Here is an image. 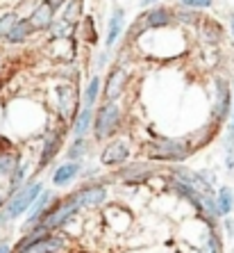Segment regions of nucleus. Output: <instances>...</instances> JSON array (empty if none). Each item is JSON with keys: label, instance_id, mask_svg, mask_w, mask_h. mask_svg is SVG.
I'll return each mask as SVG.
<instances>
[{"label": "nucleus", "instance_id": "nucleus-15", "mask_svg": "<svg viewBox=\"0 0 234 253\" xmlns=\"http://www.w3.org/2000/svg\"><path fill=\"white\" fill-rule=\"evenodd\" d=\"M121 25H123V9H114L111 14V21H109V37H107V43H114L121 35Z\"/></svg>", "mask_w": 234, "mask_h": 253}, {"label": "nucleus", "instance_id": "nucleus-32", "mask_svg": "<svg viewBox=\"0 0 234 253\" xmlns=\"http://www.w3.org/2000/svg\"><path fill=\"white\" fill-rule=\"evenodd\" d=\"M141 2H146V5H150V2H157V0H141Z\"/></svg>", "mask_w": 234, "mask_h": 253}, {"label": "nucleus", "instance_id": "nucleus-12", "mask_svg": "<svg viewBox=\"0 0 234 253\" xmlns=\"http://www.w3.org/2000/svg\"><path fill=\"white\" fill-rule=\"evenodd\" d=\"M123 83H125V73L121 69H116L114 73L109 76V80H107V87H105V94L109 100H114L118 96V91L123 89Z\"/></svg>", "mask_w": 234, "mask_h": 253}, {"label": "nucleus", "instance_id": "nucleus-21", "mask_svg": "<svg viewBox=\"0 0 234 253\" xmlns=\"http://www.w3.org/2000/svg\"><path fill=\"white\" fill-rule=\"evenodd\" d=\"M89 121H91V110L84 107L82 112H80V117H77V121H75V135L77 137H82L89 130Z\"/></svg>", "mask_w": 234, "mask_h": 253}, {"label": "nucleus", "instance_id": "nucleus-31", "mask_svg": "<svg viewBox=\"0 0 234 253\" xmlns=\"http://www.w3.org/2000/svg\"><path fill=\"white\" fill-rule=\"evenodd\" d=\"M230 135H232V139H234V114H232V132H230Z\"/></svg>", "mask_w": 234, "mask_h": 253}, {"label": "nucleus", "instance_id": "nucleus-24", "mask_svg": "<svg viewBox=\"0 0 234 253\" xmlns=\"http://www.w3.org/2000/svg\"><path fill=\"white\" fill-rule=\"evenodd\" d=\"M68 30H70V25L62 21V23L53 25V37H66V35H68Z\"/></svg>", "mask_w": 234, "mask_h": 253}, {"label": "nucleus", "instance_id": "nucleus-4", "mask_svg": "<svg viewBox=\"0 0 234 253\" xmlns=\"http://www.w3.org/2000/svg\"><path fill=\"white\" fill-rule=\"evenodd\" d=\"M118 117H121L118 107L114 105V103H107L98 112V117H96V135H98L100 139H102V137H109L111 132L116 130Z\"/></svg>", "mask_w": 234, "mask_h": 253}, {"label": "nucleus", "instance_id": "nucleus-8", "mask_svg": "<svg viewBox=\"0 0 234 253\" xmlns=\"http://www.w3.org/2000/svg\"><path fill=\"white\" fill-rule=\"evenodd\" d=\"M64 242L59 240V237H41V240H36L34 244H30L28 249H23L21 253H53L57 249H62Z\"/></svg>", "mask_w": 234, "mask_h": 253}, {"label": "nucleus", "instance_id": "nucleus-28", "mask_svg": "<svg viewBox=\"0 0 234 253\" xmlns=\"http://www.w3.org/2000/svg\"><path fill=\"white\" fill-rule=\"evenodd\" d=\"M46 5L50 7V9H57V7H62V5H64V0H48Z\"/></svg>", "mask_w": 234, "mask_h": 253}, {"label": "nucleus", "instance_id": "nucleus-2", "mask_svg": "<svg viewBox=\"0 0 234 253\" xmlns=\"http://www.w3.org/2000/svg\"><path fill=\"white\" fill-rule=\"evenodd\" d=\"M148 155L152 160H184L189 155V148L184 141L162 139L155 144H148Z\"/></svg>", "mask_w": 234, "mask_h": 253}, {"label": "nucleus", "instance_id": "nucleus-23", "mask_svg": "<svg viewBox=\"0 0 234 253\" xmlns=\"http://www.w3.org/2000/svg\"><path fill=\"white\" fill-rule=\"evenodd\" d=\"M16 23V16L14 14H5V16H0V35H7L12 25Z\"/></svg>", "mask_w": 234, "mask_h": 253}, {"label": "nucleus", "instance_id": "nucleus-13", "mask_svg": "<svg viewBox=\"0 0 234 253\" xmlns=\"http://www.w3.org/2000/svg\"><path fill=\"white\" fill-rule=\"evenodd\" d=\"M50 199H53V194H50V192H43L41 196H36L34 203H32L34 208H32V212H30V219H28V224H25V228H30L34 221H39V217L43 214V208L50 203Z\"/></svg>", "mask_w": 234, "mask_h": 253}, {"label": "nucleus", "instance_id": "nucleus-16", "mask_svg": "<svg viewBox=\"0 0 234 253\" xmlns=\"http://www.w3.org/2000/svg\"><path fill=\"white\" fill-rule=\"evenodd\" d=\"M216 208H218V212H223V214H228V212L234 208V194H232V189H230V187H223L221 189Z\"/></svg>", "mask_w": 234, "mask_h": 253}, {"label": "nucleus", "instance_id": "nucleus-29", "mask_svg": "<svg viewBox=\"0 0 234 253\" xmlns=\"http://www.w3.org/2000/svg\"><path fill=\"white\" fill-rule=\"evenodd\" d=\"M84 148H82V141H77L75 148H70V155H77V153H82Z\"/></svg>", "mask_w": 234, "mask_h": 253}, {"label": "nucleus", "instance_id": "nucleus-25", "mask_svg": "<svg viewBox=\"0 0 234 253\" xmlns=\"http://www.w3.org/2000/svg\"><path fill=\"white\" fill-rule=\"evenodd\" d=\"M182 2L189 7H209L211 5V0H182Z\"/></svg>", "mask_w": 234, "mask_h": 253}, {"label": "nucleus", "instance_id": "nucleus-10", "mask_svg": "<svg viewBox=\"0 0 234 253\" xmlns=\"http://www.w3.org/2000/svg\"><path fill=\"white\" fill-rule=\"evenodd\" d=\"M75 103H77L75 89H73V87H64V89H59V107H62V114H64L66 119L73 117Z\"/></svg>", "mask_w": 234, "mask_h": 253}, {"label": "nucleus", "instance_id": "nucleus-6", "mask_svg": "<svg viewBox=\"0 0 234 253\" xmlns=\"http://www.w3.org/2000/svg\"><path fill=\"white\" fill-rule=\"evenodd\" d=\"M77 206H96V203H102L105 201V189L102 187H87L82 189L80 194L73 196Z\"/></svg>", "mask_w": 234, "mask_h": 253}, {"label": "nucleus", "instance_id": "nucleus-26", "mask_svg": "<svg viewBox=\"0 0 234 253\" xmlns=\"http://www.w3.org/2000/svg\"><path fill=\"white\" fill-rule=\"evenodd\" d=\"M228 169L234 171V146H232V144L228 146Z\"/></svg>", "mask_w": 234, "mask_h": 253}, {"label": "nucleus", "instance_id": "nucleus-17", "mask_svg": "<svg viewBox=\"0 0 234 253\" xmlns=\"http://www.w3.org/2000/svg\"><path fill=\"white\" fill-rule=\"evenodd\" d=\"M77 173V165H64L59 167L55 173V185H66L68 180H73V176Z\"/></svg>", "mask_w": 234, "mask_h": 253}, {"label": "nucleus", "instance_id": "nucleus-11", "mask_svg": "<svg viewBox=\"0 0 234 253\" xmlns=\"http://www.w3.org/2000/svg\"><path fill=\"white\" fill-rule=\"evenodd\" d=\"M30 25H32V30L53 25V9H50L46 2H43V5H39L34 9V14H32V18H30Z\"/></svg>", "mask_w": 234, "mask_h": 253}, {"label": "nucleus", "instance_id": "nucleus-7", "mask_svg": "<svg viewBox=\"0 0 234 253\" xmlns=\"http://www.w3.org/2000/svg\"><path fill=\"white\" fill-rule=\"evenodd\" d=\"M218 91H216V119H223L230 112V84L225 80H218L216 83Z\"/></svg>", "mask_w": 234, "mask_h": 253}, {"label": "nucleus", "instance_id": "nucleus-33", "mask_svg": "<svg viewBox=\"0 0 234 253\" xmlns=\"http://www.w3.org/2000/svg\"><path fill=\"white\" fill-rule=\"evenodd\" d=\"M232 30H234V14H232Z\"/></svg>", "mask_w": 234, "mask_h": 253}, {"label": "nucleus", "instance_id": "nucleus-5", "mask_svg": "<svg viewBox=\"0 0 234 253\" xmlns=\"http://www.w3.org/2000/svg\"><path fill=\"white\" fill-rule=\"evenodd\" d=\"M170 21V14L166 12V9H152V12H148L146 16H143V21H141V25H134V30H132V35H134L136 30H146V28H162V25H166Z\"/></svg>", "mask_w": 234, "mask_h": 253}, {"label": "nucleus", "instance_id": "nucleus-18", "mask_svg": "<svg viewBox=\"0 0 234 253\" xmlns=\"http://www.w3.org/2000/svg\"><path fill=\"white\" fill-rule=\"evenodd\" d=\"M16 169V158L12 153H0V176H9Z\"/></svg>", "mask_w": 234, "mask_h": 253}, {"label": "nucleus", "instance_id": "nucleus-20", "mask_svg": "<svg viewBox=\"0 0 234 253\" xmlns=\"http://www.w3.org/2000/svg\"><path fill=\"white\" fill-rule=\"evenodd\" d=\"M57 148H59V135H53L50 139H48L46 148H43V155H41V167L48 165V160L53 158L55 153H57Z\"/></svg>", "mask_w": 234, "mask_h": 253}, {"label": "nucleus", "instance_id": "nucleus-9", "mask_svg": "<svg viewBox=\"0 0 234 253\" xmlns=\"http://www.w3.org/2000/svg\"><path fill=\"white\" fill-rule=\"evenodd\" d=\"M128 158V146L123 141H116V144H109L102 153V165H118Z\"/></svg>", "mask_w": 234, "mask_h": 253}, {"label": "nucleus", "instance_id": "nucleus-14", "mask_svg": "<svg viewBox=\"0 0 234 253\" xmlns=\"http://www.w3.org/2000/svg\"><path fill=\"white\" fill-rule=\"evenodd\" d=\"M30 32H32V25H30V21H16V23L12 25V30H9L5 37L12 43H18V42H23L25 37H30Z\"/></svg>", "mask_w": 234, "mask_h": 253}, {"label": "nucleus", "instance_id": "nucleus-1", "mask_svg": "<svg viewBox=\"0 0 234 253\" xmlns=\"http://www.w3.org/2000/svg\"><path fill=\"white\" fill-rule=\"evenodd\" d=\"M39 192H41V185L39 183H32V185H25L21 192H18L16 196H14L9 203H7L5 212H2V221H9V219H16L21 212H25L32 203H34V199L39 196Z\"/></svg>", "mask_w": 234, "mask_h": 253}, {"label": "nucleus", "instance_id": "nucleus-30", "mask_svg": "<svg viewBox=\"0 0 234 253\" xmlns=\"http://www.w3.org/2000/svg\"><path fill=\"white\" fill-rule=\"evenodd\" d=\"M0 253H12V249L7 247V244H0Z\"/></svg>", "mask_w": 234, "mask_h": 253}, {"label": "nucleus", "instance_id": "nucleus-27", "mask_svg": "<svg viewBox=\"0 0 234 253\" xmlns=\"http://www.w3.org/2000/svg\"><path fill=\"white\" fill-rule=\"evenodd\" d=\"M209 249H211V253H221V247H218L216 235H211V240H209Z\"/></svg>", "mask_w": 234, "mask_h": 253}, {"label": "nucleus", "instance_id": "nucleus-22", "mask_svg": "<svg viewBox=\"0 0 234 253\" xmlns=\"http://www.w3.org/2000/svg\"><path fill=\"white\" fill-rule=\"evenodd\" d=\"M98 78H94L91 83H89V89H87V103H84V107L87 110H91V103L96 100V96H98Z\"/></svg>", "mask_w": 234, "mask_h": 253}, {"label": "nucleus", "instance_id": "nucleus-19", "mask_svg": "<svg viewBox=\"0 0 234 253\" xmlns=\"http://www.w3.org/2000/svg\"><path fill=\"white\" fill-rule=\"evenodd\" d=\"M80 9H82V0H73L68 7H66V12H64V23H75L77 18H80Z\"/></svg>", "mask_w": 234, "mask_h": 253}, {"label": "nucleus", "instance_id": "nucleus-3", "mask_svg": "<svg viewBox=\"0 0 234 253\" xmlns=\"http://www.w3.org/2000/svg\"><path fill=\"white\" fill-rule=\"evenodd\" d=\"M77 203L73 199L68 201V203H64V206H59L57 210H53V212H46V214H41V224H39V233H46V230H53V228H57V226H62L66 221V219H70L73 214H75V210H77Z\"/></svg>", "mask_w": 234, "mask_h": 253}]
</instances>
